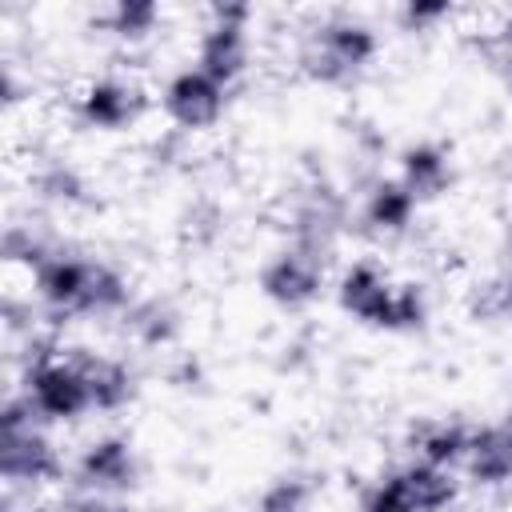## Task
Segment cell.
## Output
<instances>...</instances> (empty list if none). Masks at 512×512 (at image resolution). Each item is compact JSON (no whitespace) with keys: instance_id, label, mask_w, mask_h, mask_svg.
Wrapping results in <instances>:
<instances>
[{"instance_id":"obj_3","label":"cell","mask_w":512,"mask_h":512,"mask_svg":"<svg viewBox=\"0 0 512 512\" xmlns=\"http://www.w3.org/2000/svg\"><path fill=\"white\" fill-rule=\"evenodd\" d=\"M380 56V32L368 16L348 8L312 12L296 36V68L316 88H356Z\"/></svg>"},{"instance_id":"obj_23","label":"cell","mask_w":512,"mask_h":512,"mask_svg":"<svg viewBox=\"0 0 512 512\" xmlns=\"http://www.w3.org/2000/svg\"><path fill=\"white\" fill-rule=\"evenodd\" d=\"M480 52H484L492 76L500 80V88L512 96V16H504L488 28V36L480 40Z\"/></svg>"},{"instance_id":"obj_8","label":"cell","mask_w":512,"mask_h":512,"mask_svg":"<svg viewBox=\"0 0 512 512\" xmlns=\"http://www.w3.org/2000/svg\"><path fill=\"white\" fill-rule=\"evenodd\" d=\"M252 20V4H208L200 16L192 64L224 88H236L252 68Z\"/></svg>"},{"instance_id":"obj_26","label":"cell","mask_w":512,"mask_h":512,"mask_svg":"<svg viewBox=\"0 0 512 512\" xmlns=\"http://www.w3.org/2000/svg\"><path fill=\"white\" fill-rule=\"evenodd\" d=\"M504 424H508V428H512V408H508V412H504Z\"/></svg>"},{"instance_id":"obj_16","label":"cell","mask_w":512,"mask_h":512,"mask_svg":"<svg viewBox=\"0 0 512 512\" xmlns=\"http://www.w3.org/2000/svg\"><path fill=\"white\" fill-rule=\"evenodd\" d=\"M80 368H84V380H88V392H92V412L100 416H116L124 408L136 404L140 396V376L132 368L128 356H116V352H88L80 348Z\"/></svg>"},{"instance_id":"obj_5","label":"cell","mask_w":512,"mask_h":512,"mask_svg":"<svg viewBox=\"0 0 512 512\" xmlns=\"http://www.w3.org/2000/svg\"><path fill=\"white\" fill-rule=\"evenodd\" d=\"M12 392H20L24 404L36 412V420L48 428H72L84 416H92V392L76 352L36 348L24 360L20 384Z\"/></svg>"},{"instance_id":"obj_25","label":"cell","mask_w":512,"mask_h":512,"mask_svg":"<svg viewBox=\"0 0 512 512\" xmlns=\"http://www.w3.org/2000/svg\"><path fill=\"white\" fill-rule=\"evenodd\" d=\"M492 292H496V312L512 320V264H508V268H504V276L492 284Z\"/></svg>"},{"instance_id":"obj_24","label":"cell","mask_w":512,"mask_h":512,"mask_svg":"<svg viewBox=\"0 0 512 512\" xmlns=\"http://www.w3.org/2000/svg\"><path fill=\"white\" fill-rule=\"evenodd\" d=\"M56 512H132V500H116V496H96V492L68 488L60 496Z\"/></svg>"},{"instance_id":"obj_6","label":"cell","mask_w":512,"mask_h":512,"mask_svg":"<svg viewBox=\"0 0 512 512\" xmlns=\"http://www.w3.org/2000/svg\"><path fill=\"white\" fill-rule=\"evenodd\" d=\"M460 472H444L420 460H400L364 480L356 512H448L460 500Z\"/></svg>"},{"instance_id":"obj_20","label":"cell","mask_w":512,"mask_h":512,"mask_svg":"<svg viewBox=\"0 0 512 512\" xmlns=\"http://www.w3.org/2000/svg\"><path fill=\"white\" fill-rule=\"evenodd\" d=\"M28 188H32V196H36L40 204L64 208V212L84 208V204L92 200V184H88L84 168H76V164L64 160V156L40 160V164L28 172Z\"/></svg>"},{"instance_id":"obj_10","label":"cell","mask_w":512,"mask_h":512,"mask_svg":"<svg viewBox=\"0 0 512 512\" xmlns=\"http://www.w3.org/2000/svg\"><path fill=\"white\" fill-rule=\"evenodd\" d=\"M140 480H144L140 448L124 432H96L68 460V488H80V492L132 500Z\"/></svg>"},{"instance_id":"obj_17","label":"cell","mask_w":512,"mask_h":512,"mask_svg":"<svg viewBox=\"0 0 512 512\" xmlns=\"http://www.w3.org/2000/svg\"><path fill=\"white\" fill-rule=\"evenodd\" d=\"M468 436H472V424H464L456 416H420L404 432V452H408V460H420V464H432L444 472H460Z\"/></svg>"},{"instance_id":"obj_15","label":"cell","mask_w":512,"mask_h":512,"mask_svg":"<svg viewBox=\"0 0 512 512\" xmlns=\"http://www.w3.org/2000/svg\"><path fill=\"white\" fill-rule=\"evenodd\" d=\"M460 476H464V484H472L480 492H500L512 484V428L504 420L472 424Z\"/></svg>"},{"instance_id":"obj_18","label":"cell","mask_w":512,"mask_h":512,"mask_svg":"<svg viewBox=\"0 0 512 512\" xmlns=\"http://www.w3.org/2000/svg\"><path fill=\"white\" fill-rule=\"evenodd\" d=\"M124 340L132 348H144V352H168L180 344V332H184V312L176 308V300L168 296H136L128 304V312L116 320Z\"/></svg>"},{"instance_id":"obj_11","label":"cell","mask_w":512,"mask_h":512,"mask_svg":"<svg viewBox=\"0 0 512 512\" xmlns=\"http://www.w3.org/2000/svg\"><path fill=\"white\" fill-rule=\"evenodd\" d=\"M72 108H76V120L88 132H96V136H124V132L140 128V120L148 116L152 100H148L140 80L104 72V76H92L88 84H80Z\"/></svg>"},{"instance_id":"obj_21","label":"cell","mask_w":512,"mask_h":512,"mask_svg":"<svg viewBox=\"0 0 512 512\" xmlns=\"http://www.w3.org/2000/svg\"><path fill=\"white\" fill-rule=\"evenodd\" d=\"M316 496H320V488L308 472H280L256 492L252 512H312Z\"/></svg>"},{"instance_id":"obj_12","label":"cell","mask_w":512,"mask_h":512,"mask_svg":"<svg viewBox=\"0 0 512 512\" xmlns=\"http://www.w3.org/2000/svg\"><path fill=\"white\" fill-rule=\"evenodd\" d=\"M228 100H232V88H224L220 80H212L208 72H200L196 64H184L176 68L164 84H160V116L176 128V132H212L224 112H228Z\"/></svg>"},{"instance_id":"obj_7","label":"cell","mask_w":512,"mask_h":512,"mask_svg":"<svg viewBox=\"0 0 512 512\" xmlns=\"http://www.w3.org/2000/svg\"><path fill=\"white\" fill-rule=\"evenodd\" d=\"M332 256L296 240H280L256 268L260 296L280 312H308L332 292Z\"/></svg>"},{"instance_id":"obj_14","label":"cell","mask_w":512,"mask_h":512,"mask_svg":"<svg viewBox=\"0 0 512 512\" xmlns=\"http://www.w3.org/2000/svg\"><path fill=\"white\" fill-rule=\"evenodd\" d=\"M396 180L416 196V204H436L456 188V156L448 144L432 140V136H416L408 144L396 148Z\"/></svg>"},{"instance_id":"obj_9","label":"cell","mask_w":512,"mask_h":512,"mask_svg":"<svg viewBox=\"0 0 512 512\" xmlns=\"http://www.w3.org/2000/svg\"><path fill=\"white\" fill-rule=\"evenodd\" d=\"M352 212H356V196H348L336 180L316 172L288 200L284 240H296V244H308V248L336 256L340 236L352 228Z\"/></svg>"},{"instance_id":"obj_1","label":"cell","mask_w":512,"mask_h":512,"mask_svg":"<svg viewBox=\"0 0 512 512\" xmlns=\"http://www.w3.org/2000/svg\"><path fill=\"white\" fill-rule=\"evenodd\" d=\"M28 296L36 316L48 324H116L136 300V288L120 264L60 244L28 276Z\"/></svg>"},{"instance_id":"obj_13","label":"cell","mask_w":512,"mask_h":512,"mask_svg":"<svg viewBox=\"0 0 512 512\" xmlns=\"http://www.w3.org/2000/svg\"><path fill=\"white\" fill-rule=\"evenodd\" d=\"M420 204L416 196L396 180V176H372L364 180V188L356 192V212L352 224L360 228V236L376 240V244H396L416 228Z\"/></svg>"},{"instance_id":"obj_19","label":"cell","mask_w":512,"mask_h":512,"mask_svg":"<svg viewBox=\"0 0 512 512\" xmlns=\"http://www.w3.org/2000/svg\"><path fill=\"white\" fill-rule=\"evenodd\" d=\"M96 32L108 36L120 48H140L148 44L160 28H164V8L156 0H112L104 8H96L92 16Z\"/></svg>"},{"instance_id":"obj_22","label":"cell","mask_w":512,"mask_h":512,"mask_svg":"<svg viewBox=\"0 0 512 512\" xmlns=\"http://www.w3.org/2000/svg\"><path fill=\"white\" fill-rule=\"evenodd\" d=\"M452 16H456V8L448 4V0H404L396 12H392V20H396V28L400 32H420V36H428V32H440L444 24H452Z\"/></svg>"},{"instance_id":"obj_2","label":"cell","mask_w":512,"mask_h":512,"mask_svg":"<svg viewBox=\"0 0 512 512\" xmlns=\"http://www.w3.org/2000/svg\"><path fill=\"white\" fill-rule=\"evenodd\" d=\"M332 300L352 324L368 332L412 336V332H424L432 320L428 288L420 280L392 276L376 256H356L340 264L332 280Z\"/></svg>"},{"instance_id":"obj_4","label":"cell","mask_w":512,"mask_h":512,"mask_svg":"<svg viewBox=\"0 0 512 512\" xmlns=\"http://www.w3.org/2000/svg\"><path fill=\"white\" fill-rule=\"evenodd\" d=\"M0 476L8 492H40L68 476V456L20 392H8L0 404Z\"/></svg>"}]
</instances>
